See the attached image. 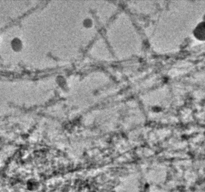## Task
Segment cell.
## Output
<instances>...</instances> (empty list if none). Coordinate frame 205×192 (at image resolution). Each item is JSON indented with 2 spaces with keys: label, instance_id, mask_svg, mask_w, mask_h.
Returning <instances> with one entry per match:
<instances>
[{
  "label": "cell",
  "instance_id": "6da1fadb",
  "mask_svg": "<svg viewBox=\"0 0 205 192\" xmlns=\"http://www.w3.org/2000/svg\"><path fill=\"white\" fill-rule=\"evenodd\" d=\"M205 27H204V23H202L199 25V26L197 27V28L195 30V33L196 37H198V38L201 37L202 39L204 40V36H205Z\"/></svg>",
  "mask_w": 205,
  "mask_h": 192
}]
</instances>
